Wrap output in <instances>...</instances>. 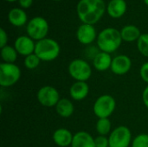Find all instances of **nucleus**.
<instances>
[{"instance_id": "obj_1", "label": "nucleus", "mask_w": 148, "mask_h": 147, "mask_svg": "<svg viewBox=\"0 0 148 147\" xmlns=\"http://www.w3.org/2000/svg\"><path fill=\"white\" fill-rule=\"evenodd\" d=\"M106 9L103 0H80L76 6V12L82 23L93 25L103 16Z\"/></svg>"}, {"instance_id": "obj_2", "label": "nucleus", "mask_w": 148, "mask_h": 147, "mask_svg": "<svg viewBox=\"0 0 148 147\" xmlns=\"http://www.w3.org/2000/svg\"><path fill=\"white\" fill-rule=\"evenodd\" d=\"M96 40L99 49L108 54L116 51L122 42L121 30L115 28L104 29L98 34Z\"/></svg>"}, {"instance_id": "obj_3", "label": "nucleus", "mask_w": 148, "mask_h": 147, "mask_svg": "<svg viewBox=\"0 0 148 147\" xmlns=\"http://www.w3.org/2000/svg\"><path fill=\"white\" fill-rule=\"evenodd\" d=\"M59 43L52 38H44L36 42L35 54L42 62H52L60 55Z\"/></svg>"}, {"instance_id": "obj_4", "label": "nucleus", "mask_w": 148, "mask_h": 147, "mask_svg": "<svg viewBox=\"0 0 148 147\" xmlns=\"http://www.w3.org/2000/svg\"><path fill=\"white\" fill-rule=\"evenodd\" d=\"M115 108V99L110 94H102L99 96L93 105V112L98 119L109 118L114 113Z\"/></svg>"}, {"instance_id": "obj_5", "label": "nucleus", "mask_w": 148, "mask_h": 147, "mask_svg": "<svg viewBox=\"0 0 148 147\" xmlns=\"http://www.w3.org/2000/svg\"><path fill=\"white\" fill-rule=\"evenodd\" d=\"M21 69L15 63L2 62L0 64V86L10 88L14 86L21 78Z\"/></svg>"}, {"instance_id": "obj_6", "label": "nucleus", "mask_w": 148, "mask_h": 147, "mask_svg": "<svg viewBox=\"0 0 148 147\" xmlns=\"http://www.w3.org/2000/svg\"><path fill=\"white\" fill-rule=\"evenodd\" d=\"M68 70L69 75L75 81H87L92 75L90 64L83 59H75L70 62Z\"/></svg>"}, {"instance_id": "obj_7", "label": "nucleus", "mask_w": 148, "mask_h": 147, "mask_svg": "<svg viewBox=\"0 0 148 147\" xmlns=\"http://www.w3.org/2000/svg\"><path fill=\"white\" fill-rule=\"evenodd\" d=\"M49 26L47 20L42 16H35L28 23L26 30L28 36L34 41H40L46 38Z\"/></svg>"}, {"instance_id": "obj_8", "label": "nucleus", "mask_w": 148, "mask_h": 147, "mask_svg": "<svg viewBox=\"0 0 148 147\" xmlns=\"http://www.w3.org/2000/svg\"><path fill=\"white\" fill-rule=\"evenodd\" d=\"M109 147H129L132 145V133L126 126H119L108 136Z\"/></svg>"}, {"instance_id": "obj_9", "label": "nucleus", "mask_w": 148, "mask_h": 147, "mask_svg": "<svg viewBox=\"0 0 148 147\" xmlns=\"http://www.w3.org/2000/svg\"><path fill=\"white\" fill-rule=\"evenodd\" d=\"M38 102L45 107H55L60 101V94L58 90L52 86L42 87L36 94Z\"/></svg>"}, {"instance_id": "obj_10", "label": "nucleus", "mask_w": 148, "mask_h": 147, "mask_svg": "<svg viewBox=\"0 0 148 147\" xmlns=\"http://www.w3.org/2000/svg\"><path fill=\"white\" fill-rule=\"evenodd\" d=\"M132 68V60L126 55H119L113 58L110 70L116 75L127 74Z\"/></svg>"}, {"instance_id": "obj_11", "label": "nucleus", "mask_w": 148, "mask_h": 147, "mask_svg": "<svg viewBox=\"0 0 148 147\" xmlns=\"http://www.w3.org/2000/svg\"><path fill=\"white\" fill-rule=\"evenodd\" d=\"M14 48L18 55L26 57L35 53L36 42L29 36H20L16 39Z\"/></svg>"}, {"instance_id": "obj_12", "label": "nucleus", "mask_w": 148, "mask_h": 147, "mask_svg": "<svg viewBox=\"0 0 148 147\" xmlns=\"http://www.w3.org/2000/svg\"><path fill=\"white\" fill-rule=\"evenodd\" d=\"M97 33L95 27L91 24L82 23L76 31V38L83 45H89L97 39Z\"/></svg>"}, {"instance_id": "obj_13", "label": "nucleus", "mask_w": 148, "mask_h": 147, "mask_svg": "<svg viewBox=\"0 0 148 147\" xmlns=\"http://www.w3.org/2000/svg\"><path fill=\"white\" fill-rule=\"evenodd\" d=\"M89 94V86L87 81H75L69 88L70 97L76 101H83Z\"/></svg>"}, {"instance_id": "obj_14", "label": "nucleus", "mask_w": 148, "mask_h": 147, "mask_svg": "<svg viewBox=\"0 0 148 147\" xmlns=\"http://www.w3.org/2000/svg\"><path fill=\"white\" fill-rule=\"evenodd\" d=\"M74 134H72V133L66 128H58L52 135L54 143L59 147L71 146Z\"/></svg>"}, {"instance_id": "obj_15", "label": "nucleus", "mask_w": 148, "mask_h": 147, "mask_svg": "<svg viewBox=\"0 0 148 147\" xmlns=\"http://www.w3.org/2000/svg\"><path fill=\"white\" fill-rule=\"evenodd\" d=\"M113 58L110 54L100 51L96 54V55L93 58V66L95 70L99 72H104L111 68Z\"/></svg>"}, {"instance_id": "obj_16", "label": "nucleus", "mask_w": 148, "mask_h": 147, "mask_svg": "<svg viewBox=\"0 0 148 147\" xmlns=\"http://www.w3.org/2000/svg\"><path fill=\"white\" fill-rule=\"evenodd\" d=\"M71 147H96L95 138L86 131H80L74 134Z\"/></svg>"}, {"instance_id": "obj_17", "label": "nucleus", "mask_w": 148, "mask_h": 147, "mask_svg": "<svg viewBox=\"0 0 148 147\" xmlns=\"http://www.w3.org/2000/svg\"><path fill=\"white\" fill-rule=\"evenodd\" d=\"M107 11L111 17L120 18L127 11V2L125 0H111L107 6Z\"/></svg>"}, {"instance_id": "obj_18", "label": "nucleus", "mask_w": 148, "mask_h": 147, "mask_svg": "<svg viewBox=\"0 0 148 147\" xmlns=\"http://www.w3.org/2000/svg\"><path fill=\"white\" fill-rule=\"evenodd\" d=\"M55 108L56 113L64 119L69 118L75 112V106L73 102L67 98H61Z\"/></svg>"}, {"instance_id": "obj_19", "label": "nucleus", "mask_w": 148, "mask_h": 147, "mask_svg": "<svg viewBox=\"0 0 148 147\" xmlns=\"http://www.w3.org/2000/svg\"><path fill=\"white\" fill-rule=\"evenodd\" d=\"M9 22L15 27H22L26 24L28 16L26 12L20 8H13L8 14Z\"/></svg>"}, {"instance_id": "obj_20", "label": "nucleus", "mask_w": 148, "mask_h": 147, "mask_svg": "<svg viewBox=\"0 0 148 147\" xmlns=\"http://www.w3.org/2000/svg\"><path fill=\"white\" fill-rule=\"evenodd\" d=\"M121 35L122 41L127 42H133L138 41L142 34L140 33V30L137 26L128 24L121 29Z\"/></svg>"}, {"instance_id": "obj_21", "label": "nucleus", "mask_w": 148, "mask_h": 147, "mask_svg": "<svg viewBox=\"0 0 148 147\" xmlns=\"http://www.w3.org/2000/svg\"><path fill=\"white\" fill-rule=\"evenodd\" d=\"M0 55L3 62L6 63H15L17 59L18 53L16 52V49L12 46L6 45L1 49Z\"/></svg>"}, {"instance_id": "obj_22", "label": "nucleus", "mask_w": 148, "mask_h": 147, "mask_svg": "<svg viewBox=\"0 0 148 147\" xmlns=\"http://www.w3.org/2000/svg\"><path fill=\"white\" fill-rule=\"evenodd\" d=\"M95 129L99 135L107 136L111 133L112 130V122L109 118L98 119L95 124Z\"/></svg>"}, {"instance_id": "obj_23", "label": "nucleus", "mask_w": 148, "mask_h": 147, "mask_svg": "<svg viewBox=\"0 0 148 147\" xmlns=\"http://www.w3.org/2000/svg\"><path fill=\"white\" fill-rule=\"evenodd\" d=\"M41 60L40 58L34 53V54H31L28 56H26L24 58V61H23V64H24V67L27 68V69H35L36 68L40 63H41Z\"/></svg>"}, {"instance_id": "obj_24", "label": "nucleus", "mask_w": 148, "mask_h": 147, "mask_svg": "<svg viewBox=\"0 0 148 147\" xmlns=\"http://www.w3.org/2000/svg\"><path fill=\"white\" fill-rule=\"evenodd\" d=\"M137 49L139 52L148 58V34H142L137 41Z\"/></svg>"}, {"instance_id": "obj_25", "label": "nucleus", "mask_w": 148, "mask_h": 147, "mask_svg": "<svg viewBox=\"0 0 148 147\" xmlns=\"http://www.w3.org/2000/svg\"><path fill=\"white\" fill-rule=\"evenodd\" d=\"M131 147H148V134L140 133L133 139Z\"/></svg>"}, {"instance_id": "obj_26", "label": "nucleus", "mask_w": 148, "mask_h": 147, "mask_svg": "<svg viewBox=\"0 0 148 147\" xmlns=\"http://www.w3.org/2000/svg\"><path fill=\"white\" fill-rule=\"evenodd\" d=\"M95 141L96 147H109V141L107 136L98 135L96 138H95Z\"/></svg>"}, {"instance_id": "obj_27", "label": "nucleus", "mask_w": 148, "mask_h": 147, "mask_svg": "<svg viewBox=\"0 0 148 147\" xmlns=\"http://www.w3.org/2000/svg\"><path fill=\"white\" fill-rule=\"evenodd\" d=\"M140 75L141 79L148 84V62H144L140 69Z\"/></svg>"}, {"instance_id": "obj_28", "label": "nucleus", "mask_w": 148, "mask_h": 147, "mask_svg": "<svg viewBox=\"0 0 148 147\" xmlns=\"http://www.w3.org/2000/svg\"><path fill=\"white\" fill-rule=\"evenodd\" d=\"M8 42V35L3 29H0V48H3L7 45Z\"/></svg>"}, {"instance_id": "obj_29", "label": "nucleus", "mask_w": 148, "mask_h": 147, "mask_svg": "<svg viewBox=\"0 0 148 147\" xmlns=\"http://www.w3.org/2000/svg\"><path fill=\"white\" fill-rule=\"evenodd\" d=\"M142 101L144 105L146 106V107L148 109V85L142 92Z\"/></svg>"}, {"instance_id": "obj_30", "label": "nucleus", "mask_w": 148, "mask_h": 147, "mask_svg": "<svg viewBox=\"0 0 148 147\" xmlns=\"http://www.w3.org/2000/svg\"><path fill=\"white\" fill-rule=\"evenodd\" d=\"M18 2H19L20 6L23 9L29 8L33 3V0H18Z\"/></svg>"}, {"instance_id": "obj_31", "label": "nucleus", "mask_w": 148, "mask_h": 147, "mask_svg": "<svg viewBox=\"0 0 148 147\" xmlns=\"http://www.w3.org/2000/svg\"><path fill=\"white\" fill-rule=\"evenodd\" d=\"M5 1H7V2H16L17 0H5Z\"/></svg>"}, {"instance_id": "obj_32", "label": "nucleus", "mask_w": 148, "mask_h": 147, "mask_svg": "<svg viewBox=\"0 0 148 147\" xmlns=\"http://www.w3.org/2000/svg\"><path fill=\"white\" fill-rule=\"evenodd\" d=\"M143 1H144V3L148 6V0H143Z\"/></svg>"}, {"instance_id": "obj_33", "label": "nucleus", "mask_w": 148, "mask_h": 147, "mask_svg": "<svg viewBox=\"0 0 148 147\" xmlns=\"http://www.w3.org/2000/svg\"><path fill=\"white\" fill-rule=\"evenodd\" d=\"M53 1H62V0H53Z\"/></svg>"}]
</instances>
